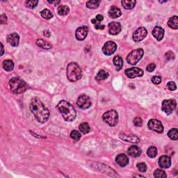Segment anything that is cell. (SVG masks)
<instances>
[{
	"label": "cell",
	"mask_w": 178,
	"mask_h": 178,
	"mask_svg": "<svg viewBox=\"0 0 178 178\" xmlns=\"http://www.w3.org/2000/svg\"><path fill=\"white\" fill-rule=\"evenodd\" d=\"M109 77V74L104 70H100L96 75V79L98 81L105 80Z\"/></svg>",
	"instance_id": "obj_28"
},
{
	"label": "cell",
	"mask_w": 178,
	"mask_h": 178,
	"mask_svg": "<svg viewBox=\"0 0 178 178\" xmlns=\"http://www.w3.org/2000/svg\"><path fill=\"white\" fill-rule=\"evenodd\" d=\"M122 15V12H121L120 9L118 8V7L115 6H111L109 11V15L110 18L113 19H116L119 18Z\"/></svg>",
	"instance_id": "obj_20"
},
{
	"label": "cell",
	"mask_w": 178,
	"mask_h": 178,
	"mask_svg": "<svg viewBox=\"0 0 178 178\" xmlns=\"http://www.w3.org/2000/svg\"><path fill=\"white\" fill-rule=\"evenodd\" d=\"M116 161L121 167H125L129 163V159L125 154H120L116 158Z\"/></svg>",
	"instance_id": "obj_18"
},
{
	"label": "cell",
	"mask_w": 178,
	"mask_h": 178,
	"mask_svg": "<svg viewBox=\"0 0 178 178\" xmlns=\"http://www.w3.org/2000/svg\"><path fill=\"white\" fill-rule=\"evenodd\" d=\"M159 165L162 168H168L171 166V159L167 155H162L159 158Z\"/></svg>",
	"instance_id": "obj_15"
},
{
	"label": "cell",
	"mask_w": 178,
	"mask_h": 178,
	"mask_svg": "<svg viewBox=\"0 0 178 178\" xmlns=\"http://www.w3.org/2000/svg\"><path fill=\"white\" fill-rule=\"evenodd\" d=\"M79 129L80 132L84 134H86L90 132V126L87 123H81L79 126Z\"/></svg>",
	"instance_id": "obj_29"
},
{
	"label": "cell",
	"mask_w": 178,
	"mask_h": 178,
	"mask_svg": "<svg viewBox=\"0 0 178 178\" xmlns=\"http://www.w3.org/2000/svg\"><path fill=\"white\" fill-rule=\"evenodd\" d=\"M3 68L6 71H8V72H11L13 70L14 68V63L12 60L10 59H6V60H4L3 61Z\"/></svg>",
	"instance_id": "obj_25"
},
{
	"label": "cell",
	"mask_w": 178,
	"mask_h": 178,
	"mask_svg": "<svg viewBox=\"0 0 178 178\" xmlns=\"http://www.w3.org/2000/svg\"><path fill=\"white\" fill-rule=\"evenodd\" d=\"M58 110L62 115L63 119L68 122H72L77 117V111L72 104L65 100H61L58 103Z\"/></svg>",
	"instance_id": "obj_2"
},
{
	"label": "cell",
	"mask_w": 178,
	"mask_h": 178,
	"mask_svg": "<svg viewBox=\"0 0 178 178\" xmlns=\"http://www.w3.org/2000/svg\"><path fill=\"white\" fill-rule=\"evenodd\" d=\"M0 22H1V24H6L7 22H8V20H7V17L5 14H2L0 16Z\"/></svg>",
	"instance_id": "obj_44"
},
{
	"label": "cell",
	"mask_w": 178,
	"mask_h": 178,
	"mask_svg": "<svg viewBox=\"0 0 178 178\" xmlns=\"http://www.w3.org/2000/svg\"><path fill=\"white\" fill-rule=\"evenodd\" d=\"M147 155L150 158H155L157 155V149L156 147L151 146L147 150Z\"/></svg>",
	"instance_id": "obj_30"
},
{
	"label": "cell",
	"mask_w": 178,
	"mask_h": 178,
	"mask_svg": "<svg viewBox=\"0 0 178 178\" xmlns=\"http://www.w3.org/2000/svg\"><path fill=\"white\" fill-rule=\"evenodd\" d=\"M109 32L111 35H117L122 30V27L119 22H112L109 24Z\"/></svg>",
	"instance_id": "obj_14"
},
{
	"label": "cell",
	"mask_w": 178,
	"mask_h": 178,
	"mask_svg": "<svg viewBox=\"0 0 178 178\" xmlns=\"http://www.w3.org/2000/svg\"><path fill=\"white\" fill-rule=\"evenodd\" d=\"M137 168H138L139 170H140L141 172H146L147 170V166L146 164L145 163H139L137 164Z\"/></svg>",
	"instance_id": "obj_39"
},
{
	"label": "cell",
	"mask_w": 178,
	"mask_h": 178,
	"mask_svg": "<svg viewBox=\"0 0 178 178\" xmlns=\"http://www.w3.org/2000/svg\"><path fill=\"white\" fill-rule=\"evenodd\" d=\"M49 3L50 4H58L60 3V1H48Z\"/></svg>",
	"instance_id": "obj_47"
},
{
	"label": "cell",
	"mask_w": 178,
	"mask_h": 178,
	"mask_svg": "<svg viewBox=\"0 0 178 178\" xmlns=\"http://www.w3.org/2000/svg\"><path fill=\"white\" fill-rule=\"evenodd\" d=\"M168 136L170 139L174 140V141H177L178 139V131L177 128H174V129H170L168 133Z\"/></svg>",
	"instance_id": "obj_32"
},
{
	"label": "cell",
	"mask_w": 178,
	"mask_h": 178,
	"mask_svg": "<svg viewBox=\"0 0 178 178\" xmlns=\"http://www.w3.org/2000/svg\"><path fill=\"white\" fill-rule=\"evenodd\" d=\"M99 3H100V1L99 0H91L86 2V6L89 8H97L99 5Z\"/></svg>",
	"instance_id": "obj_31"
},
{
	"label": "cell",
	"mask_w": 178,
	"mask_h": 178,
	"mask_svg": "<svg viewBox=\"0 0 178 178\" xmlns=\"http://www.w3.org/2000/svg\"><path fill=\"white\" fill-rule=\"evenodd\" d=\"M125 75L130 79H134L135 77H140L143 75L144 72L143 70L139 68H131L125 70Z\"/></svg>",
	"instance_id": "obj_10"
},
{
	"label": "cell",
	"mask_w": 178,
	"mask_h": 178,
	"mask_svg": "<svg viewBox=\"0 0 178 178\" xmlns=\"http://www.w3.org/2000/svg\"><path fill=\"white\" fill-rule=\"evenodd\" d=\"M177 102L175 99H164L162 102L161 104V110L163 111L166 114L170 115L174 111L176 108Z\"/></svg>",
	"instance_id": "obj_7"
},
{
	"label": "cell",
	"mask_w": 178,
	"mask_h": 178,
	"mask_svg": "<svg viewBox=\"0 0 178 178\" xmlns=\"http://www.w3.org/2000/svg\"><path fill=\"white\" fill-rule=\"evenodd\" d=\"M96 20L98 21V22H101L103 20H104V17H103V15H98L96 16Z\"/></svg>",
	"instance_id": "obj_45"
},
{
	"label": "cell",
	"mask_w": 178,
	"mask_h": 178,
	"mask_svg": "<svg viewBox=\"0 0 178 178\" xmlns=\"http://www.w3.org/2000/svg\"><path fill=\"white\" fill-rule=\"evenodd\" d=\"M1 47H2V53H1V56H2L4 54V46L1 43Z\"/></svg>",
	"instance_id": "obj_48"
},
{
	"label": "cell",
	"mask_w": 178,
	"mask_h": 178,
	"mask_svg": "<svg viewBox=\"0 0 178 178\" xmlns=\"http://www.w3.org/2000/svg\"><path fill=\"white\" fill-rule=\"evenodd\" d=\"M133 122H134V124L136 125V127H141L142 125H143V120H142V119L140 117L134 118Z\"/></svg>",
	"instance_id": "obj_38"
},
{
	"label": "cell",
	"mask_w": 178,
	"mask_h": 178,
	"mask_svg": "<svg viewBox=\"0 0 178 178\" xmlns=\"http://www.w3.org/2000/svg\"><path fill=\"white\" fill-rule=\"evenodd\" d=\"M136 2L135 0H123L121 2L123 6L127 10H131L134 8Z\"/></svg>",
	"instance_id": "obj_23"
},
{
	"label": "cell",
	"mask_w": 178,
	"mask_h": 178,
	"mask_svg": "<svg viewBox=\"0 0 178 178\" xmlns=\"http://www.w3.org/2000/svg\"><path fill=\"white\" fill-rule=\"evenodd\" d=\"M43 33H44V35H45V36H47V37H49V36H50V35H51L50 32H49V31H47V30L44 31Z\"/></svg>",
	"instance_id": "obj_46"
},
{
	"label": "cell",
	"mask_w": 178,
	"mask_h": 178,
	"mask_svg": "<svg viewBox=\"0 0 178 178\" xmlns=\"http://www.w3.org/2000/svg\"><path fill=\"white\" fill-rule=\"evenodd\" d=\"M151 81L154 84H160L161 82V77L160 76H153L152 77Z\"/></svg>",
	"instance_id": "obj_40"
},
{
	"label": "cell",
	"mask_w": 178,
	"mask_h": 178,
	"mask_svg": "<svg viewBox=\"0 0 178 178\" xmlns=\"http://www.w3.org/2000/svg\"><path fill=\"white\" fill-rule=\"evenodd\" d=\"M91 22L95 25V28H96V29L102 30L104 29V27H105V26H104V25H101V22L100 23L98 22L96 19H92Z\"/></svg>",
	"instance_id": "obj_36"
},
{
	"label": "cell",
	"mask_w": 178,
	"mask_h": 178,
	"mask_svg": "<svg viewBox=\"0 0 178 178\" xmlns=\"http://www.w3.org/2000/svg\"><path fill=\"white\" fill-rule=\"evenodd\" d=\"M148 126L149 129L158 133V134H161V133H163V129H164V128H163V126L161 121L156 119L149 120L148 122Z\"/></svg>",
	"instance_id": "obj_9"
},
{
	"label": "cell",
	"mask_w": 178,
	"mask_h": 178,
	"mask_svg": "<svg viewBox=\"0 0 178 178\" xmlns=\"http://www.w3.org/2000/svg\"><path fill=\"white\" fill-rule=\"evenodd\" d=\"M168 27L173 29H178V17L177 15H174L170 18L168 21Z\"/></svg>",
	"instance_id": "obj_24"
},
{
	"label": "cell",
	"mask_w": 178,
	"mask_h": 178,
	"mask_svg": "<svg viewBox=\"0 0 178 178\" xmlns=\"http://www.w3.org/2000/svg\"><path fill=\"white\" fill-rule=\"evenodd\" d=\"M153 35L158 41H160L164 36V30L161 27H155L153 30Z\"/></svg>",
	"instance_id": "obj_19"
},
{
	"label": "cell",
	"mask_w": 178,
	"mask_h": 178,
	"mask_svg": "<svg viewBox=\"0 0 178 178\" xmlns=\"http://www.w3.org/2000/svg\"><path fill=\"white\" fill-rule=\"evenodd\" d=\"M167 88L170 91H175L177 89V86L174 82H169L167 84Z\"/></svg>",
	"instance_id": "obj_41"
},
{
	"label": "cell",
	"mask_w": 178,
	"mask_h": 178,
	"mask_svg": "<svg viewBox=\"0 0 178 178\" xmlns=\"http://www.w3.org/2000/svg\"><path fill=\"white\" fill-rule=\"evenodd\" d=\"M154 177L156 178L161 177H167V175L166 174L165 171H163L161 169H156L155 173H154Z\"/></svg>",
	"instance_id": "obj_35"
},
{
	"label": "cell",
	"mask_w": 178,
	"mask_h": 178,
	"mask_svg": "<svg viewBox=\"0 0 178 178\" xmlns=\"http://www.w3.org/2000/svg\"><path fill=\"white\" fill-rule=\"evenodd\" d=\"M166 58L168 60H171V59H175V54L173 53L172 52H168L166 54Z\"/></svg>",
	"instance_id": "obj_43"
},
{
	"label": "cell",
	"mask_w": 178,
	"mask_h": 178,
	"mask_svg": "<svg viewBox=\"0 0 178 178\" xmlns=\"http://www.w3.org/2000/svg\"><path fill=\"white\" fill-rule=\"evenodd\" d=\"M29 109L38 122L45 123L48 120L49 111L39 98L35 97L32 99L29 104Z\"/></svg>",
	"instance_id": "obj_1"
},
{
	"label": "cell",
	"mask_w": 178,
	"mask_h": 178,
	"mask_svg": "<svg viewBox=\"0 0 178 178\" xmlns=\"http://www.w3.org/2000/svg\"><path fill=\"white\" fill-rule=\"evenodd\" d=\"M88 32H89V29L86 26H83V27H80L78 28V29L76 30L75 33V36L76 39L78 40H80V41H82V40H85L86 39Z\"/></svg>",
	"instance_id": "obj_13"
},
{
	"label": "cell",
	"mask_w": 178,
	"mask_h": 178,
	"mask_svg": "<svg viewBox=\"0 0 178 178\" xmlns=\"http://www.w3.org/2000/svg\"><path fill=\"white\" fill-rule=\"evenodd\" d=\"M148 31L144 27H139L133 34V40L135 42H140L147 36Z\"/></svg>",
	"instance_id": "obj_12"
},
{
	"label": "cell",
	"mask_w": 178,
	"mask_h": 178,
	"mask_svg": "<svg viewBox=\"0 0 178 178\" xmlns=\"http://www.w3.org/2000/svg\"><path fill=\"white\" fill-rule=\"evenodd\" d=\"M59 15H66L69 13L70 12V8L69 7L66 5H60L58 7L57 9Z\"/></svg>",
	"instance_id": "obj_27"
},
{
	"label": "cell",
	"mask_w": 178,
	"mask_h": 178,
	"mask_svg": "<svg viewBox=\"0 0 178 178\" xmlns=\"http://www.w3.org/2000/svg\"><path fill=\"white\" fill-rule=\"evenodd\" d=\"M40 15H41L42 18L46 19V20H49V19H51L53 17V14L47 8L43 9V10L40 12Z\"/></svg>",
	"instance_id": "obj_33"
},
{
	"label": "cell",
	"mask_w": 178,
	"mask_h": 178,
	"mask_svg": "<svg viewBox=\"0 0 178 178\" xmlns=\"http://www.w3.org/2000/svg\"><path fill=\"white\" fill-rule=\"evenodd\" d=\"M76 104L80 109H87L91 107L92 102L89 96L85 94H82L78 97Z\"/></svg>",
	"instance_id": "obj_8"
},
{
	"label": "cell",
	"mask_w": 178,
	"mask_h": 178,
	"mask_svg": "<svg viewBox=\"0 0 178 178\" xmlns=\"http://www.w3.org/2000/svg\"><path fill=\"white\" fill-rule=\"evenodd\" d=\"M36 45L39 47H41L42 49H50L52 47V45L49 43V42L42 39H37Z\"/></svg>",
	"instance_id": "obj_22"
},
{
	"label": "cell",
	"mask_w": 178,
	"mask_h": 178,
	"mask_svg": "<svg viewBox=\"0 0 178 178\" xmlns=\"http://www.w3.org/2000/svg\"><path fill=\"white\" fill-rule=\"evenodd\" d=\"M134 177H144L143 175H134Z\"/></svg>",
	"instance_id": "obj_49"
},
{
	"label": "cell",
	"mask_w": 178,
	"mask_h": 178,
	"mask_svg": "<svg viewBox=\"0 0 178 178\" xmlns=\"http://www.w3.org/2000/svg\"><path fill=\"white\" fill-rule=\"evenodd\" d=\"M66 75L68 80L71 82H77L82 78V69L77 63L71 62L68 64L66 70Z\"/></svg>",
	"instance_id": "obj_3"
},
{
	"label": "cell",
	"mask_w": 178,
	"mask_h": 178,
	"mask_svg": "<svg viewBox=\"0 0 178 178\" xmlns=\"http://www.w3.org/2000/svg\"><path fill=\"white\" fill-rule=\"evenodd\" d=\"M39 4V1H26L25 5L29 8H34L37 4Z\"/></svg>",
	"instance_id": "obj_37"
},
{
	"label": "cell",
	"mask_w": 178,
	"mask_h": 178,
	"mask_svg": "<svg viewBox=\"0 0 178 178\" xmlns=\"http://www.w3.org/2000/svg\"><path fill=\"white\" fill-rule=\"evenodd\" d=\"M143 49H136L132 51L127 56V61L130 65H134L143 58Z\"/></svg>",
	"instance_id": "obj_6"
},
{
	"label": "cell",
	"mask_w": 178,
	"mask_h": 178,
	"mask_svg": "<svg viewBox=\"0 0 178 178\" xmlns=\"http://www.w3.org/2000/svg\"><path fill=\"white\" fill-rule=\"evenodd\" d=\"M119 137L121 139L123 140V141L131 142V143H137L140 141V139L139 138V137L134 136V135L124 134V133H121V134L119 135Z\"/></svg>",
	"instance_id": "obj_17"
},
{
	"label": "cell",
	"mask_w": 178,
	"mask_h": 178,
	"mask_svg": "<svg viewBox=\"0 0 178 178\" xmlns=\"http://www.w3.org/2000/svg\"><path fill=\"white\" fill-rule=\"evenodd\" d=\"M113 62L116 67V70H117L118 71H119L122 69L123 65V59L121 58L120 56H115V57L113 58Z\"/></svg>",
	"instance_id": "obj_26"
},
{
	"label": "cell",
	"mask_w": 178,
	"mask_h": 178,
	"mask_svg": "<svg viewBox=\"0 0 178 178\" xmlns=\"http://www.w3.org/2000/svg\"><path fill=\"white\" fill-rule=\"evenodd\" d=\"M9 87L11 91L15 94H21L27 89V84L25 81L19 77H13L9 82Z\"/></svg>",
	"instance_id": "obj_4"
},
{
	"label": "cell",
	"mask_w": 178,
	"mask_h": 178,
	"mask_svg": "<svg viewBox=\"0 0 178 178\" xmlns=\"http://www.w3.org/2000/svg\"><path fill=\"white\" fill-rule=\"evenodd\" d=\"M70 137L72 138L74 141H78L82 137V135H81L80 133L77 131V130H73V131L71 132L70 133Z\"/></svg>",
	"instance_id": "obj_34"
},
{
	"label": "cell",
	"mask_w": 178,
	"mask_h": 178,
	"mask_svg": "<svg viewBox=\"0 0 178 178\" xmlns=\"http://www.w3.org/2000/svg\"><path fill=\"white\" fill-rule=\"evenodd\" d=\"M156 68V65L155 63H149L148 65L146 68L147 71H148L149 72H153Z\"/></svg>",
	"instance_id": "obj_42"
},
{
	"label": "cell",
	"mask_w": 178,
	"mask_h": 178,
	"mask_svg": "<svg viewBox=\"0 0 178 178\" xmlns=\"http://www.w3.org/2000/svg\"><path fill=\"white\" fill-rule=\"evenodd\" d=\"M127 153L129 155L137 157L141 155V149L136 146H132L128 148Z\"/></svg>",
	"instance_id": "obj_21"
},
{
	"label": "cell",
	"mask_w": 178,
	"mask_h": 178,
	"mask_svg": "<svg viewBox=\"0 0 178 178\" xmlns=\"http://www.w3.org/2000/svg\"><path fill=\"white\" fill-rule=\"evenodd\" d=\"M102 120L110 127H114L118 123V114L116 110H109L102 115Z\"/></svg>",
	"instance_id": "obj_5"
},
{
	"label": "cell",
	"mask_w": 178,
	"mask_h": 178,
	"mask_svg": "<svg viewBox=\"0 0 178 178\" xmlns=\"http://www.w3.org/2000/svg\"><path fill=\"white\" fill-rule=\"evenodd\" d=\"M7 42L11 45V46L18 47L20 42V36L17 33H12L7 35Z\"/></svg>",
	"instance_id": "obj_16"
},
{
	"label": "cell",
	"mask_w": 178,
	"mask_h": 178,
	"mask_svg": "<svg viewBox=\"0 0 178 178\" xmlns=\"http://www.w3.org/2000/svg\"><path fill=\"white\" fill-rule=\"evenodd\" d=\"M117 49V45L113 41L106 42L102 47V52L106 56H111Z\"/></svg>",
	"instance_id": "obj_11"
}]
</instances>
